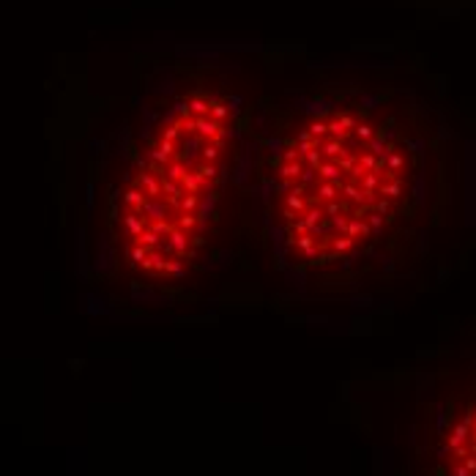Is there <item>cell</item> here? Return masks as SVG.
I'll return each instance as SVG.
<instances>
[{"label":"cell","mask_w":476,"mask_h":476,"mask_svg":"<svg viewBox=\"0 0 476 476\" xmlns=\"http://www.w3.org/2000/svg\"><path fill=\"white\" fill-rule=\"evenodd\" d=\"M444 170L411 107L359 91L318 96L268 134L246 167L252 236L298 287L405 282L444 225Z\"/></svg>","instance_id":"obj_1"},{"label":"cell","mask_w":476,"mask_h":476,"mask_svg":"<svg viewBox=\"0 0 476 476\" xmlns=\"http://www.w3.org/2000/svg\"><path fill=\"white\" fill-rule=\"evenodd\" d=\"M435 438L427 476H476V380L462 397L452 394L438 408Z\"/></svg>","instance_id":"obj_3"},{"label":"cell","mask_w":476,"mask_h":476,"mask_svg":"<svg viewBox=\"0 0 476 476\" xmlns=\"http://www.w3.org/2000/svg\"><path fill=\"white\" fill-rule=\"evenodd\" d=\"M241 110L219 85L172 93L85 194L99 282L176 296L230 257L252 233Z\"/></svg>","instance_id":"obj_2"}]
</instances>
